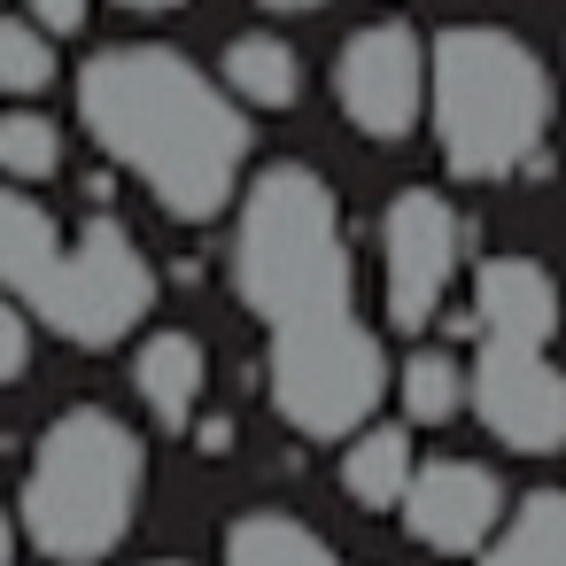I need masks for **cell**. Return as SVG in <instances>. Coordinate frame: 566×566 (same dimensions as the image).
Listing matches in <instances>:
<instances>
[{
  "label": "cell",
  "instance_id": "obj_1",
  "mask_svg": "<svg viewBox=\"0 0 566 566\" xmlns=\"http://www.w3.org/2000/svg\"><path fill=\"white\" fill-rule=\"evenodd\" d=\"M233 280L272 326V403L303 434H357L388 388L380 342L349 318V256L334 187L303 164H272L241 202Z\"/></svg>",
  "mask_w": 566,
  "mask_h": 566
},
{
  "label": "cell",
  "instance_id": "obj_2",
  "mask_svg": "<svg viewBox=\"0 0 566 566\" xmlns=\"http://www.w3.org/2000/svg\"><path fill=\"white\" fill-rule=\"evenodd\" d=\"M78 117L187 226L226 210L249 156L241 109L171 48H102L78 71Z\"/></svg>",
  "mask_w": 566,
  "mask_h": 566
},
{
  "label": "cell",
  "instance_id": "obj_3",
  "mask_svg": "<svg viewBox=\"0 0 566 566\" xmlns=\"http://www.w3.org/2000/svg\"><path fill=\"white\" fill-rule=\"evenodd\" d=\"M0 295H17L78 349H109L148 318L156 272L125 226L94 218L86 233H55L48 210L0 187Z\"/></svg>",
  "mask_w": 566,
  "mask_h": 566
},
{
  "label": "cell",
  "instance_id": "obj_4",
  "mask_svg": "<svg viewBox=\"0 0 566 566\" xmlns=\"http://www.w3.org/2000/svg\"><path fill=\"white\" fill-rule=\"evenodd\" d=\"M427 94H434L442 164L458 179H512V171H527L543 156L551 78H543L527 40H512L496 24L442 32L434 63H427Z\"/></svg>",
  "mask_w": 566,
  "mask_h": 566
},
{
  "label": "cell",
  "instance_id": "obj_5",
  "mask_svg": "<svg viewBox=\"0 0 566 566\" xmlns=\"http://www.w3.org/2000/svg\"><path fill=\"white\" fill-rule=\"evenodd\" d=\"M140 481H148V458L133 442V427L117 411H63L40 450H32V473H24V527L48 558L63 566H94L125 543L133 527V504H140Z\"/></svg>",
  "mask_w": 566,
  "mask_h": 566
},
{
  "label": "cell",
  "instance_id": "obj_6",
  "mask_svg": "<svg viewBox=\"0 0 566 566\" xmlns=\"http://www.w3.org/2000/svg\"><path fill=\"white\" fill-rule=\"evenodd\" d=\"M473 411H481V427H489L496 442H512V450H527V458L566 450V373H558L543 349L481 342Z\"/></svg>",
  "mask_w": 566,
  "mask_h": 566
},
{
  "label": "cell",
  "instance_id": "obj_7",
  "mask_svg": "<svg viewBox=\"0 0 566 566\" xmlns=\"http://www.w3.org/2000/svg\"><path fill=\"white\" fill-rule=\"evenodd\" d=\"M334 94H342V117L373 140H403L419 125V102H427V55L403 24H365L342 40V63H334Z\"/></svg>",
  "mask_w": 566,
  "mask_h": 566
},
{
  "label": "cell",
  "instance_id": "obj_8",
  "mask_svg": "<svg viewBox=\"0 0 566 566\" xmlns=\"http://www.w3.org/2000/svg\"><path fill=\"white\" fill-rule=\"evenodd\" d=\"M450 272H458V210L427 187L396 195L388 202V318L419 334L442 311Z\"/></svg>",
  "mask_w": 566,
  "mask_h": 566
},
{
  "label": "cell",
  "instance_id": "obj_9",
  "mask_svg": "<svg viewBox=\"0 0 566 566\" xmlns=\"http://www.w3.org/2000/svg\"><path fill=\"white\" fill-rule=\"evenodd\" d=\"M504 496H496V473L489 465H465V458H434L419 465L411 496H403V520L427 551H473L489 527H496Z\"/></svg>",
  "mask_w": 566,
  "mask_h": 566
},
{
  "label": "cell",
  "instance_id": "obj_10",
  "mask_svg": "<svg viewBox=\"0 0 566 566\" xmlns=\"http://www.w3.org/2000/svg\"><path fill=\"white\" fill-rule=\"evenodd\" d=\"M473 311H481V334L489 342H520V349H543L558 334V287L543 264L527 256H489L481 280H473Z\"/></svg>",
  "mask_w": 566,
  "mask_h": 566
},
{
  "label": "cell",
  "instance_id": "obj_11",
  "mask_svg": "<svg viewBox=\"0 0 566 566\" xmlns=\"http://www.w3.org/2000/svg\"><path fill=\"white\" fill-rule=\"evenodd\" d=\"M133 380H140V396H148V411H156L164 427H195V411H202V380H210V357H202L195 334H156V342L140 349Z\"/></svg>",
  "mask_w": 566,
  "mask_h": 566
},
{
  "label": "cell",
  "instance_id": "obj_12",
  "mask_svg": "<svg viewBox=\"0 0 566 566\" xmlns=\"http://www.w3.org/2000/svg\"><path fill=\"white\" fill-rule=\"evenodd\" d=\"M226 86H233L241 109H287V102L303 94V63H295L287 40H272V32H241V40L226 48Z\"/></svg>",
  "mask_w": 566,
  "mask_h": 566
},
{
  "label": "cell",
  "instance_id": "obj_13",
  "mask_svg": "<svg viewBox=\"0 0 566 566\" xmlns=\"http://www.w3.org/2000/svg\"><path fill=\"white\" fill-rule=\"evenodd\" d=\"M411 481H419V465H411V442H403V427H365L357 442H349V458H342V489L357 496V504H403L411 496Z\"/></svg>",
  "mask_w": 566,
  "mask_h": 566
},
{
  "label": "cell",
  "instance_id": "obj_14",
  "mask_svg": "<svg viewBox=\"0 0 566 566\" xmlns=\"http://www.w3.org/2000/svg\"><path fill=\"white\" fill-rule=\"evenodd\" d=\"M481 566H566V496L558 489H535L512 512V527L489 543Z\"/></svg>",
  "mask_w": 566,
  "mask_h": 566
},
{
  "label": "cell",
  "instance_id": "obj_15",
  "mask_svg": "<svg viewBox=\"0 0 566 566\" xmlns=\"http://www.w3.org/2000/svg\"><path fill=\"white\" fill-rule=\"evenodd\" d=\"M226 566H342L303 520H287V512H256V520H241L233 535H226Z\"/></svg>",
  "mask_w": 566,
  "mask_h": 566
},
{
  "label": "cell",
  "instance_id": "obj_16",
  "mask_svg": "<svg viewBox=\"0 0 566 566\" xmlns=\"http://www.w3.org/2000/svg\"><path fill=\"white\" fill-rule=\"evenodd\" d=\"M458 396H465V373H458L442 349H419V357L403 365V411H411V419L442 427V419L458 411Z\"/></svg>",
  "mask_w": 566,
  "mask_h": 566
},
{
  "label": "cell",
  "instance_id": "obj_17",
  "mask_svg": "<svg viewBox=\"0 0 566 566\" xmlns=\"http://www.w3.org/2000/svg\"><path fill=\"white\" fill-rule=\"evenodd\" d=\"M55 78V48L40 24H17V17H0V94H40Z\"/></svg>",
  "mask_w": 566,
  "mask_h": 566
},
{
  "label": "cell",
  "instance_id": "obj_18",
  "mask_svg": "<svg viewBox=\"0 0 566 566\" xmlns=\"http://www.w3.org/2000/svg\"><path fill=\"white\" fill-rule=\"evenodd\" d=\"M55 164H63V140H55L48 117H32V109L0 117V171L9 179H48Z\"/></svg>",
  "mask_w": 566,
  "mask_h": 566
},
{
  "label": "cell",
  "instance_id": "obj_19",
  "mask_svg": "<svg viewBox=\"0 0 566 566\" xmlns=\"http://www.w3.org/2000/svg\"><path fill=\"white\" fill-rule=\"evenodd\" d=\"M24 365H32V311L0 295V380H24Z\"/></svg>",
  "mask_w": 566,
  "mask_h": 566
},
{
  "label": "cell",
  "instance_id": "obj_20",
  "mask_svg": "<svg viewBox=\"0 0 566 566\" xmlns=\"http://www.w3.org/2000/svg\"><path fill=\"white\" fill-rule=\"evenodd\" d=\"M32 24L63 40V32H78V24H86V0H32Z\"/></svg>",
  "mask_w": 566,
  "mask_h": 566
},
{
  "label": "cell",
  "instance_id": "obj_21",
  "mask_svg": "<svg viewBox=\"0 0 566 566\" xmlns=\"http://www.w3.org/2000/svg\"><path fill=\"white\" fill-rule=\"evenodd\" d=\"M264 9H287L295 17V9H326V0H264Z\"/></svg>",
  "mask_w": 566,
  "mask_h": 566
},
{
  "label": "cell",
  "instance_id": "obj_22",
  "mask_svg": "<svg viewBox=\"0 0 566 566\" xmlns=\"http://www.w3.org/2000/svg\"><path fill=\"white\" fill-rule=\"evenodd\" d=\"M9 551H17V535H9V520H0V566H9Z\"/></svg>",
  "mask_w": 566,
  "mask_h": 566
},
{
  "label": "cell",
  "instance_id": "obj_23",
  "mask_svg": "<svg viewBox=\"0 0 566 566\" xmlns=\"http://www.w3.org/2000/svg\"><path fill=\"white\" fill-rule=\"evenodd\" d=\"M125 9H179V0H125Z\"/></svg>",
  "mask_w": 566,
  "mask_h": 566
},
{
  "label": "cell",
  "instance_id": "obj_24",
  "mask_svg": "<svg viewBox=\"0 0 566 566\" xmlns=\"http://www.w3.org/2000/svg\"><path fill=\"white\" fill-rule=\"evenodd\" d=\"M164 566H171V558H164Z\"/></svg>",
  "mask_w": 566,
  "mask_h": 566
}]
</instances>
